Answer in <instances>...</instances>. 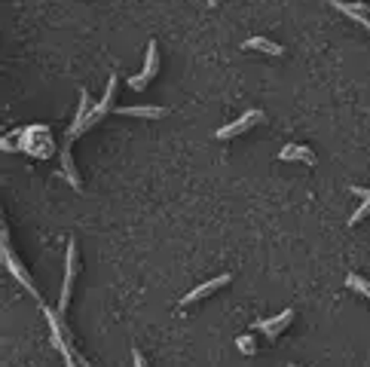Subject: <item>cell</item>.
Listing matches in <instances>:
<instances>
[{
	"label": "cell",
	"instance_id": "obj_12",
	"mask_svg": "<svg viewBox=\"0 0 370 367\" xmlns=\"http://www.w3.org/2000/svg\"><path fill=\"white\" fill-rule=\"evenodd\" d=\"M236 346H239V352H245V355H251V352L257 349V346H254V336H239Z\"/></svg>",
	"mask_w": 370,
	"mask_h": 367
},
{
	"label": "cell",
	"instance_id": "obj_4",
	"mask_svg": "<svg viewBox=\"0 0 370 367\" xmlns=\"http://www.w3.org/2000/svg\"><path fill=\"white\" fill-rule=\"evenodd\" d=\"M264 120V111H248L245 117H239L233 126H223L218 129V138H236V135H242V132H248V129L254 126V122H260Z\"/></svg>",
	"mask_w": 370,
	"mask_h": 367
},
{
	"label": "cell",
	"instance_id": "obj_11",
	"mask_svg": "<svg viewBox=\"0 0 370 367\" xmlns=\"http://www.w3.org/2000/svg\"><path fill=\"white\" fill-rule=\"evenodd\" d=\"M352 193H355V196H364V199H367V202H364V205H361V209H358L355 214H352V224H358V220H361V218H364V214L370 211V190H361V187H352Z\"/></svg>",
	"mask_w": 370,
	"mask_h": 367
},
{
	"label": "cell",
	"instance_id": "obj_5",
	"mask_svg": "<svg viewBox=\"0 0 370 367\" xmlns=\"http://www.w3.org/2000/svg\"><path fill=\"white\" fill-rule=\"evenodd\" d=\"M230 279H233V275H230V272H223V275H218V279H211V282H205V285L193 288L187 297H181V303L187 306V303H196V300H202V297H208V294H211V291H218V288H223V285H230Z\"/></svg>",
	"mask_w": 370,
	"mask_h": 367
},
{
	"label": "cell",
	"instance_id": "obj_7",
	"mask_svg": "<svg viewBox=\"0 0 370 367\" xmlns=\"http://www.w3.org/2000/svg\"><path fill=\"white\" fill-rule=\"evenodd\" d=\"M279 159H284V163H288V159H303L306 165H315V153L309 147H303V144H288V147L279 153Z\"/></svg>",
	"mask_w": 370,
	"mask_h": 367
},
{
	"label": "cell",
	"instance_id": "obj_9",
	"mask_svg": "<svg viewBox=\"0 0 370 367\" xmlns=\"http://www.w3.org/2000/svg\"><path fill=\"white\" fill-rule=\"evenodd\" d=\"M117 113L122 117H144V120H159L166 117V107H117Z\"/></svg>",
	"mask_w": 370,
	"mask_h": 367
},
{
	"label": "cell",
	"instance_id": "obj_6",
	"mask_svg": "<svg viewBox=\"0 0 370 367\" xmlns=\"http://www.w3.org/2000/svg\"><path fill=\"white\" fill-rule=\"evenodd\" d=\"M291 318H294V309H284L282 316L266 318V321H257V325H254V327H257V331H264V334L269 336V340H273V336H279V334L284 331V327L291 325Z\"/></svg>",
	"mask_w": 370,
	"mask_h": 367
},
{
	"label": "cell",
	"instance_id": "obj_8",
	"mask_svg": "<svg viewBox=\"0 0 370 367\" xmlns=\"http://www.w3.org/2000/svg\"><path fill=\"white\" fill-rule=\"evenodd\" d=\"M242 49H245V52H248V49H260V52H269V56H284L282 46L273 43L269 37H251V40L242 43Z\"/></svg>",
	"mask_w": 370,
	"mask_h": 367
},
{
	"label": "cell",
	"instance_id": "obj_10",
	"mask_svg": "<svg viewBox=\"0 0 370 367\" xmlns=\"http://www.w3.org/2000/svg\"><path fill=\"white\" fill-rule=\"evenodd\" d=\"M346 285H349V288H355V291H358V294H364V297H367V300H370V285H367V282H364V279H361V275H355V272H349V275H346Z\"/></svg>",
	"mask_w": 370,
	"mask_h": 367
},
{
	"label": "cell",
	"instance_id": "obj_3",
	"mask_svg": "<svg viewBox=\"0 0 370 367\" xmlns=\"http://www.w3.org/2000/svg\"><path fill=\"white\" fill-rule=\"evenodd\" d=\"M74 272H77V242L67 245V270H65V285H61V297H58V312H61V309H67V303H71Z\"/></svg>",
	"mask_w": 370,
	"mask_h": 367
},
{
	"label": "cell",
	"instance_id": "obj_1",
	"mask_svg": "<svg viewBox=\"0 0 370 367\" xmlns=\"http://www.w3.org/2000/svg\"><path fill=\"white\" fill-rule=\"evenodd\" d=\"M156 74H159V46H156V40H150V46H147V65H144V71H141V74L129 80V89L141 92Z\"/></svg>",
	"mask_w": 370,
	"mask_h": 367
},
{
	"label": "cell",
	"instance_id": "obj_2",
	"mask_svg": "<svg viewBox=\"0 0 370 367\" xmlns=\"http://www.w3.org/2000/svg\"><path fill=\"white\" fill-rule=\"evenodd\" d=\"M3 260H6V266H10V272H13L15 279H19L22 285H25V288L31 291V297H40V291L34 288V282H31V275L25 272V266H22L19 260H15V254L10 251V239H6V229H3Z\"/></svg>",
	"mask_w": 370,
	"mask_h": 367
}]
</instances>
